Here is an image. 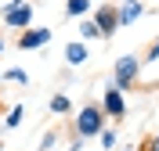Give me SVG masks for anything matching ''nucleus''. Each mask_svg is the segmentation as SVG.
Here are the masks:
<instances>
[{"instance_id":"obj_1","label":"nucleus","mask_w":159,"mask_h":151,"mask_svg":"<svg viewBox=\"0 0 159 151\" xmlns=\"http://www.w3.org/2000/svg\"><path fill=\"white\" fill-rule=\"evenodd\" d=\"M105 108L101 104H83V108L76 111V122H72V130H76V137H101V130H105Z\"/></svg>"},{"instance_id":"obj_2","label":"nucleus","mask_w":159,"mask_h":151,"mask_svg":"<svg viewBox=\"0 0 159 151\" xmlns=\"http://www.w3.org/2000/svg\"><path fill=\"white\" fill-rule=\"evenodd\" d=\"M138 76H141V58L138 54H119L116 65H112V86L130 90V86L138 83Z\"/></svg>"},{"instance_id":"obj_3","label":"nucleus","mask_w":159,"mask_h":151,"mask_svg":"<svg viewBox=\"0 0 159 151\" xmlns=\"http://www.w3.org/2000/svg\"><path fill=\"white\" fill-rule=\"evenodd\" d=\"M90 18H94V25H98L101 40H105V36H112V32L119 29V7H116V4H94Z\"/></svg>"},{"instance_id":"obj_4","label":"nucleus","mask_w":159,"mask_h":151,"mask_svg":"<svg viewBox=\"0 0 159 151\" xmlns=\"http://www.w3.org/2000/svg\"><path fill=\"white\" fill-rule=\"evenodd\" d=\"M4 25H11V29H29L33 25V7L29 0H11L7 7H4Z\"/></svg>"},{"instance_id":"obj_5","label":"nucleus","mask_w":159,"mask_h":151,"mask_svg":"<svg viewBox=\"0 0 159 151\" xmlns=\"http://www.w3.org/2000/svg\"><path fill=\"white\" fill-rule=\"evenodd\" d=\"M101 108H105V115L109 119H123L127 115V97H123V90L119 86H105V94H101Z\"/></svg>"},{"instance_id":"obj_6","label":"nucleus","mask_w":159,"mask_h":151,"mask_svg":"<svg viewBox=\"0 0 159 151\" xmlns=\"http://www.w3.org/2000/svg\"><path fill=\"white\" fill-rule=\"evenodd\" d=\"M47 40H51V29H47V25H29V29L18 32L15 47H18V50H36V47H43Z\"/></svg>"},{"instance_id":"obj_7","label":"nucleus","mask_w":159,"mask_h":151,"mask_svg":"<svg viewBox=\"0 0 159 151\" xmlns=\"http://www.w3.org/2000/svg\"><path fill=\"white\" fill-rule=\"evenodd\" d=\"M141 15H145V4L141 0H123L119 4V25H134Z\"/></svg>"},{"instance_id":"obj_8","label":"nucleus","mask_w":159,"mask_h":151,"mask_svg":"<svg viewBox=\"0 0 159 151\" xmlns=\"http://www.w3.org/2000/svg\"><path fill=\"white\" fill-rule=\"evenodd\" d=\"M90 58V50H87V43L80 40V43H69V47H65V61H69L72 69H76V65H83V61Z\"/></svg>"},{"instance_id":"obj_9","label":"nucleus","mask_w":159,"mask_h":151,"mask_svg":"<svg viewBox=\"0 0 159 151\" xmlns=\"http://www.w3.org/2000/svg\"><path fill=\"white\" fill-rule=\"evenodd\" d=\"M65 11H69V18H90L94 0H65Z\"/></svg>"},{"instance_id":"obj_10","label":"nucleus","mask_w":159,"mask_h":151,"mask_svg":"<svg viewBox=\"0 0 159 151\" xmlns=\"http://www.w3.org/2000/svg\"><path fill=\"white\" fill-rule=\"evenodd\" d=\"M47 108L54 111V115H69V111H72V101H69V94H54Z\"/></svg>"},{"instance_id":"obj_11","label":"nucleus","mask_w":159,"mask_h":151,"mask_svg":"<svg viewBox=\"0 0 159 151\" xmlns=\"http://www.w3.org/2000/svg\"><path fill=\"white\" fill-rule=\"evenodd\" d=\"M101 32H98V25H94V18H80V40L87 43V40H98Z\"/></svg>"},{"instance_id":"obj_12","label":"nucleus","mask_w":159,"mask_h":151,"mask_svg":"<svg viewBox=\"0 0 159 151\" xmlns=\"http://www.w3.org/2000/svg\"><path fill=\"white\" fill-rule=\"evenodd\" d=\"M22 119H25V108H22V104H15L7 115H4V126H7V130H18V126H22Z\"/></svg>"},{"instance_id":"obj_13","label":"nucleus","mask_w":159,"mask_h":151,"mask_svg":"<svg viewBox=\"0 0 159 151\" xmlns=\"http://www.w3.org/2000/svg\"><path fill=\"white\" fill-rule=\"evenodd\" d=\"M4 79H11V83H18V86H25V83H29V72L15 65V69H7V72H4Z\"/></svg>"},{"instance_id":"obj_14","label":"nucleus","mask_w":159,"mask_h":151,"mask_svg":"<svg viewBox=\"0 0 159 151\" xmlns=\"http://www.w3.org/2000/svg\"><path fill=\"white\" fill-rule=\"evenodd\" d=\"M112 148H116V130L105 126V130H101V151H112Z\"/></svg>"},{"instance_id":"obj_15","label":"nucleus","mask_w":159,"mask_h":151,"mask_svg":"<svg viewBox=\"0 0 159 151\" xmlns=\"http://www.w3.org/2000/svg\"><path fill=\"white\" fill-rule=\"evenodd\" d=\"M138 151H159V133H152V137H145V144H141Z\"/></svg>"},{"instance_id":"obj_16","label":"nucleus","mask_w":159,"mask_h":151,"mask_svg":"<svg viewBox=\"0 0 159 151\" xmlns=\"http://www.w3.org/2000/svg\"><path fill=\"white\" fill-rule=\"evenodd\" d=\"M141 61H159V36L152 40V47L145 50V58H141Z\"/></svg>"},{"instance_id":"obj_17","label":"nucleus","mask_w":159,"mask_h":151,"mask_svg":"<svg viewBox=\"0 0 159 151\" xmlns=\"http://www.w3.org/2000/svg\"><path fill=\"white\" fill-rule=\"evenodd\" d=\"M54 144H58V137H54V133H43V141H40V151H47V148H54Z\"/></svg>"},{"instance_id":"obj_18","label":"nucleus","mask_w":159,"mask_h":151,"mask_svg":"<svg viewBox=\"0 0 159 151\" xmlns=\"http://www.w3.org/2000/svg\"><path fill=\"white\" fill-rule=\"evenodd\" d=\"M4 47H7V43H4V40H0V54H4Z\"/></svg>"},{"instance_id":"obj_19","label":"nucleus","mask_w":159,"mask_h":151,"mask_svg":"<svg viewBox=\"0 0 159 151\" xmlns=\"http://www.w3.org/2000/svg\"><path fill=\"white\" fill-rule=\"evenodd\" d=\"M94 4H109V0H94Z\"/></svg>"},{"instance_id":"obj_20","label":"nucleus","mask_w":159,"mask_h":151,"mask_svg":"<svg viewBox=\"0 0 159 151\" xmlns=\"http://www.w3.org/2000/svg\"><path fill=\"white\" fill-rule=\"evenodd\" d=\"M0 79H4V76H0Z\"/></svg>"},{"instance_id":"obj_21","label":"nucleus","mask_w":159,"mask_h":151,"mask_svg":"<svg viewBox=\"0 0 159 151\" xmlns=\"http://www.w3.org/2000/svg\"><path fill=\"white\" fill-rule=\"evenodd\" d=\"M0 151H4V148H0Z\"/></svg>"}]
</instances>
